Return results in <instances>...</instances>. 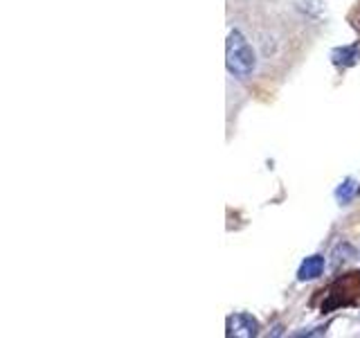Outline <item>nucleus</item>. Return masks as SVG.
<instances>
[{
  "label": "nucleus",
  "mask_w": 360,
  "mask_h": 338,
  "mask_svg": "<svg viewBox=\"0 0 360 338\" xmlns=\"http://www.w3.org/2000/svg\"><path fill=\"white\" fill-rule=\"evenodd\" d=\"M331 59L335 65H354L360 59V50L356 45H345V48H338L331 52Z\"/></svg>",
  "instance_id": "nucleus-4"
},
{
  "label": "nucleus",
  "mask_w": 360,
  "mask_h": 338,
  "mask_svg": "<svg viewBox=\"0 0 360 338\" xmlns=\"http://www.w3.org/2000/svg\"><path fill=\"white\" fill-rule=\"evenodd\" d=\"M225 334L236 338H252L259 334V323L250 313H234L228 318V332Z\"/></svg>",
  "instance_id": "nucleus-2"
},
{
  "label": "nucleus",
  "mask_w": 360,
  "mask_h": 338,
  "mask_svg": "<svg viewBox=\"0 0 360 338\" xmlns=\"http://www.w3.org/2000/svg\"><path fill=\"white\" fill-rule=\"evenodd\" d=\"M356 194V180L354 178H347L345 183L335 189V196H338V201H342V203H347V201H352V196Z\"/></svg>",
  "instance_id": "nucleus-5"
},
{
  "label": "nucleus",
  "mask_w": 360,
  "mask_h": 338,
  "mask_svg": "<svg viewBox=\"0 0 360 338\" xmlns=\"http://www.w3.org/2000/svg\"><path fill=\"white\" fill-rule=\"evenodd\" d=\"M225 65H228L230 75L239 79H248L257 68V54L252 45L245 41L239 30H232L228 43H225Z\"/></svg>",
  "instance_id": "nucleus-1"
},
{
  "label": "nucleus",
  "mask_w": 360,
  "mask_h": 338,
  "mask_svg": "<svg viewBox=\"0 0 360 338\" xmlns=\"http://www.w3.org/2000/svg\"><path fill=\"white\" fill-rule=\"evenodd\" d=\"M324 257L322 255H311L302 262L300 270H297V280L300 282H311V280H318L324 273Z\"/></svg>",
  "instance_id": "nucleus-3"
}]
</instances>
